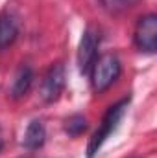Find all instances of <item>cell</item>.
I'll use <instances>...</instances> for the list:
<instances>
[{
  "mask_svg": "<svg viewBox=\"0 0 157 158\" xmlns=\"http://www.w3.org/2000/svg\"><path fill=\"white\" fill-rule=\"evenodd\" d=\"M107 11L111 13H118V11H124V9H129L131 6H135L137 0H98Z\"/></svg>",
  "mask_w": 157,
  "mask_h": 158,
  "instance_id": "cell-10",
  "label": "cell"
},
{
  "mask_svg": "<svg viewBox=\"0 0 157 158\" xmlns=\"http://www.w3.org/2000/svg\"><path fill=\"white\" fill-rule=\"evenodd\" d=\"M128 107H129V98L120 99L118 103L111 105V107L107 109V112H105V116L102 119L98 131H96V132L92 134V138L89 140V145H87V158H94L98 155V151L102 149V145L105 143V140L117 131L118 123L122 121L126 110H128Z\"/></svg>",
  "mask_w": 157,
  "mask_h": 158,
  "instance_id": "cell-1",
  "label": "cell"
},
{
  "mask_svg": "<svg viewBox=\"0 0 157 158\" xmlns=\"http://www.w3.org/2000/svg\"><path fill=\"white\" fill-rule=\"evenodd\" d=\"M65 66L61 63H56L50 66V70L46 72V76L43 79V86H41V96L46 103H54L59 99L63 88H65Z\"/></svg>",
  "mask_w": 157,
  "mask_h": 158,
  "instance_id": "cell-5",
  "label": "cell"
},
{
  "mask_svg": "<svg viewBox=\"0 0 157 158\" xmlns=\"http://www.w3.org/2000/svg\"><path fill=\"white\" fill-rule=\"evenodd\" d=\"M120 61L117 55H102L100 59L94 61L92 68H91V79H92V88L96 92H104L107 90L120 76Z\"/></svg>",
  "mask_w": 157,
  "mask_h": 158,
  "instance_id": "cell-2",
  "label": "cell"
},
{
  "mask_svg": "<svg viewBox=\"0 0 157 158\" xmlns=\"http://www.w3.org/2000/svg\"><path fill=\"white\" fill-rule=\"evenodd\" d=\"M135 44L146 53H154L157 50V17L154 13L139 19L135 28Z\"/></svg>",
  "mask_w": 157,
  "mask_h": 158,
  "instance_id": "cell-4",
  "label": "cell"
},
{
  "mask_svg": "<svg viewBox=\"0 0 157 158\" xmlns=\"http://www.w3.org/2000/svg\"><path fill=\"white\" fill-rule=\"evenodd\" d=\"M98 44H100V33L96 28L89 26L79 40L78 46V66L81 74H89L94 61H96V55H98Z\"/></svg>",
  "mask_w": 157,
  "mask_h": 158,
  "instance_id": "cell-3",
  "label": "cell"
},
{
  "mask_svg": "<svg viewBox=\"0 0 157 158\" xmlns=\"http://www.w3.org/2000/svg\"><path fill=\"white\" fill-rule=\"evenodd\" d=\"M85 129H87V119L81 114H74L65 121V132L69 136H79Z\"/></svg>",
  "mask_w": 157,
  "mask_h": 158,
  "instance_id": "cell-9",
  "label": "cell"
},
{
  "mask_svg": "<svg viewBox=\"0 0 157 158\" xmlns=\"http://www.w3.org/2000/svg\"><path fill=\"white\" fill-rule=\"evenodd\" d=\"M2 147H4V138H2V134H0V151H2Z\"/></svg>",
  "mask_w": 157,
  "mask_h": 158,
  "instance_id": "cell-11",
  "label": "cell"
},
{
  "mask_svg": "<svg viewBox=\"0 0 157 158\" xmlns=\"http://www.w3.org/2000/svg\"><path fill=\"white\" fill-rule=\"evenodd\" d=\"M19 35V22L17 19L6 11L0 15V50H6L7 46H11Z\"/></svg>",
  "mask_w": 157,
  "mask_h": 158,
  "instance_id": "cell-6",
  "label": "cell"
},
{
  "mask_svg": "<svg viewBox=\"0 0 157 158\" xmlns=\"http://www.w3.org/2000/svg\"><path fill=\"white\" fill-rule=\"evenodd\" d=\"M44 140H46V129H44L43 121H39V119L30 121V125L26 127V132H24V140H22L24 147L30 151H35V149L43 147Z\"/></svg>",
  "mask_w": 157,
  "mask_h": 158,
  "instance_id": "cell-7",
  "label": "cell"
},
{
  "mask_svg": "<svg viewBox=\"0 0 157 158\" xmlns=\"http://www.w3.org/2000/svg\"><path fill=\"white\" fill-rule=\"evenodd\" d=\"M32 83H34V72H32V68L22 64V66L17 70V74H15L13 86H11V96H13L15 99L26 96V92L30 90Z\"/></svg>",
  "mask_w": 157,
  "mask_h": 158,
  "instance_id": "cell-8",
  "label": "cell"
}]
</instances>
